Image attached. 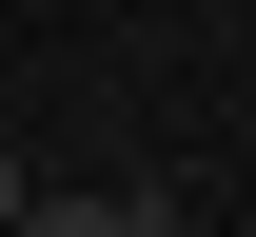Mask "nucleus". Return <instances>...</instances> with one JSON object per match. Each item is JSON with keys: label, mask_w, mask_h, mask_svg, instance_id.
<instances>
[{"label": "nucleus", "mask_w": 256, "mask_h": 237, "mask_svg": "<svg viewBox=\"0 0 256 237\" xmlns=\"http://www.w3.org/2000/svg\"><path fill=\"white\" fill-rule=\"evenodd\" d=\"M20 198H40V178H20V158H0V217H20Z\"/></svg>", "instance_id": "nucleus-2"}, {"label": "nucleus", "mask_w": 256, "mask_h": 237, "mask_svg": "<svg viewBox=\"0 0 256 237\" xmlns=\"http://www.w3.org/2000/svg\"><path fill=\"white\" fill-rule=\"evenodd\" d=\"M236 20H256V0H236Z\"/></svg>", "instance_id": "nucleus-3"}, {"label": "nucleus", "mask_w": 256, "mask_h": 237, "mask_svg": "<svg viewBox=\"0 0 256 237\" xmlns=\"http://www.w3.org/2000/svg\"><path fill=\"white\" fill-rule=\"evenodd\" d=\"M0 237H158V198H20Z\"/></svg>", "instance_id": "nucleus-1"}]
</instances>
